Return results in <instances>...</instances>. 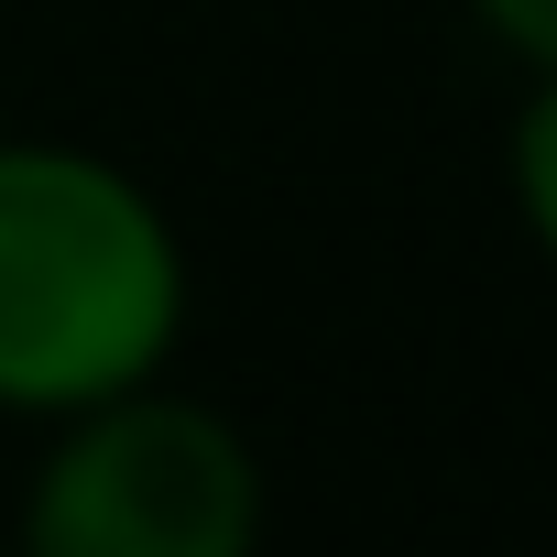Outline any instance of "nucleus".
Here are the masks:
<instances>
[{"label": "nucleus", "instance_id": "obj_2", "mask_svg": "<svg viewBox=\"0 0 557 557\" xmlns=\"http://www.w3.org/2000/svg\"><path fill=\"white\" fill-rule=\"evenodd\" d=\"M23 546L34 557H251L262 546V448L153 383H121L77 416H55L34 481H23Z\"/></svg>", "mask_w": 557, "mask_h": 557}, {"label": "nucleus", "instance_id": "obj_1", "mask_svg": "<svg viewBox=\"0 0 557 557\" xmlns=\"http://www.w3.org/2000/svg\"><path fill=\"white\" fill-rule=\"evenodd\" d=\"M186 339V240L88 143H0V416H77Z\"/></svg>", "mask_w": 557, "mask_h": 557}, {"label": "nucleus", "instance_id": "obj_4", "mask_svg": "<svg viewBox=\"0 0 557 557\" xmlns=\"http://www.w3.org/2000/svg\"><path fill=\"white\" fill-rule=\"evenodd\" d=\"M470 23L535 77V66H557V0H470Z\"/></svg>", "mask_w": 557, "mask_h": 557}, {"label": "nucleus", "instance_id": "obj_3", "mask_svg": "<svg viewBox=\"0 0 557 557\" xmlns=\"http://www.w3.org/2000/svg\"><path fill=\"white\" fill-rule=\"evenodd\" d=\"M503 197H513L524 240H535L546 273H557V66H535V88H524V110H513V132H503Z\"/></svg>", "mask_w": 557, "mask_h": 557}]
</instances>
